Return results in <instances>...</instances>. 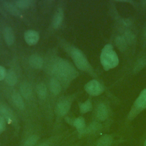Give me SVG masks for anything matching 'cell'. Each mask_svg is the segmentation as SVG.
Wrapping results in <instances>:
<instances>
[{
  "instance_id": "cell-8",
  "label": "cell",
  "mask_w": 146,
  "mask_h": 146,
  "mask_svg": "<svg viewBox=\"0 0 146 146\" xmlns=\"http://www.w3.org/2000/svg\"><path fill=\"white\" fill-rule=\"evenodd\" d=\"M24 39L29 45L32 46L38 42L39 35L37 31L33 30H28L24 34Z\"/></svg>"
},
{
  "instance_id": "cell-31",
  "label": "cell",
  "mask_w": 146,
  "mask_h": 146,
  "mask_svg": "<svg viewBox=\"0 0 146 146\" xmlns=\"http://www.w3.org/2000/svg\"><path fill=\"white\" fill-rule=\"evenodd\" d=\"M144 146H146V139H145V140H144V145H143Z\"/></svg>"
},
{
  "instance_id": "cell-19",
  "label": "cell",
  "mask_w": 146,
  "mask_h": 146,
  "mask_svg": "<svg viewBox=\"0 0 146 146\" xmlns=\"http://www.w3.org/2000/svg\"><path fill=\"white\" fill-rule=\"evenodd\" d=\"M50 88L54 95H58L61 90V86L59 82L56 78H52L50 81Z\"/></svg>"
},
{
  "instance_id": "cell-30",
  "label": "cell",
  "mask_w": 146,
  "mask_h": 146,
  "mask_svg": "<svg viewBox=\"0 0 146 146\" xmlns=\"http://www.w3.org/2000/svg\"><path fill=\"white\" fill-rule=\"evenodd\" d=\"M38 146H48V145L45 144V143H44V144H40V145H39Z\"/></svg>"
},
{
  "instance_id": "cell-16",
  "label": "cell",
  "mask_w": 146,
  "mask_h": 146,
  "mask_svg": "<svg viewBox=\"0 0 146 146\" xmlns=\"http://www.w3.org/2000/svg\"><path fill=\"white\" fill-rule=\"evenodd\" d=\"M63 19V11L62 9H59L55 14L53 20H52V25L53 27L55 29L58 28L62 23Z\"/></svg>"
},
{
  "instance_id": "cell-1",
  "label": "cell",
  "mask_w": 146,
  "mask_h": 146,
  "mask_svg": "<svg viewBox=\"0 0 146 146\" xmlns=\"http://www.w3.org/2000/svg\"><path fill=\"white\" fill-rule=\"evenodd\" d=\"M54 74L61 80L68 81L76 76V71L69 62L63 59L57 60L54 64Z\"/></svg>"
},
{
  "instance_id": "cell-18",
  "label": "cell",
  "mask_w": 146,
  "mask_h": 146,
  "mask_svg": "<svg viewBox=\"0 0 146 146\" xmlns=\"http://www.w3.org/2000/svg\"><path fill=\"white\" fill-rule=\"evenodd\" d=\"M5 79L6 83L10 86H14L17 82V75L12 70H9L7 72Z\"/></svg>"
},
{
  "instance_id": "cell-14",
  "label": "cell",
  "mask_w": 146,
  "mask_h": 146,
  "mask_svg": "<svg viewBox=\"0 0 146 146\" xmlns=\"http://www.w3.org/2000/svg\"><path fill=\"white\" fill-rule=\"evenodd\" d=\"M2 5L4 8L11 14L14 16H19L20 15V12L19 10L16 7V6L10 3V2L2 1Z\"/></svg>"
},
{
  "instance_id": "cell-23",
  "label": "cell",
  "mask_w": 146,
  "mask_h": 146,
  "mask_svg": "<svg viewBox=\"0 0 146 146\" xmlns=\"http://www.w3.org/2000/svg\"><path fill=\"white\" fill-rule=\"evenodd\" d=\"M116 45L120 51H124L127 47V42L124 36H117L115 39Z\"/></svg>"
},
{
  "instance_id": "cell-7",
  "label": "cell",
  "mask_w": 146,
  "mask_h": 146,
  "mask_svg": "<svg viewBox=\"0 0 146 146\" xmlns=\"http://www.w3.org/2000/svg\"><path fill=\"white\" fill-rule=\"evenodd\" d=\"M110 112L108 107L104 103L98 104L95 111V117L99 122L106 121L110 117Z\"/></svg>"
},
{
  "instance_id": "cell-13",
  "label": "cell",
  "mask_w": 146,
  "mask_h": 146,
  "mask_svg": "<svg viewBox=\"0 0 146 146\" xmlns=\"http://www.w3.org/2000/svg\"><path fill=\"white\" fill-rule=\"evenodd\" d=\"M0 115L7 120V121H11L14 119V113L11 109L5 105L0 106Z\"/></svg>"
},
{
  "instance_id": "cell-10",
  "label": "cell",
  "mask_w": 146,
  "mask_h": 146,
  "mask_svg": "<svg viewBox=\"0 0 146 146\" xmlns=\"http://www.w3.org/2000/svg\"><path fill=\"white\" fill-rule=\"evenodd\" d=\"M70 108V103L68 100H63L58 103L56 106V112L58 115L63 116L67 113Z\"/></svg>"
},
{
  "instance_id": "cell-15",
  "label": "cell",
  "mask_w": 146,
  "mask_h": 146,
  "mask_svg": "<svg viewBox=\"0 0 146 146\" xmlns=\"http://www.w3.org/2000/svg\"><path fill=\"white\" fill-rule=\"evenodd\" d=\"M73 124L75 127V128L78 129L80 134L83 135L86 128V123L84 118L83 117H79L76 118L73 121Z\"/></svg>"
},
{
  "instance_id": "cell-17",
  "label": "cell",
  "mask_w": 146,
  "mask_h": 146,
  "mask_svg": "<svg viewBox=\"0 0 146 146\" xmlns=\"http://www.w3.org/2000/svg\"><path fill=\"white\" fill-rule=\"evenodd\" d=\"M20 90L22 95L28 98L31 96L32 94V88L31 85L27 82H23L20 86Z\"/></svg>"
},
{
  "instance_id": "cell-11",
  "label": "cell",
  "mask_w": 146,
  "mask_h": 146,
  "mask_svg": "<svg viewBox=\"0 0 146 146\" xmlns=\"http://www.w3.org/2000/svg\"><path fill=\"white\" fill-rule=\"evenodd\" d=\"M3 37L6 43L9 45H12L14 42V34L13 29L10 27H6L3 30Z\"/></svg>"
},
{
  "instance_id": "cell-2",
  "label": "cell",
  "mask_w": 146,
  "mask_h": 146,
  "mask_svg": "<svg viewBox=\"0 0 146 146\" xmlns=\"http://www.w3.org/2000/svg\"><path fill=\"white\" fill-rule=\"evenodd\" d=\"M100 62L105 70L116 67L119 64V58L113 47L110 44L105 45L100 54Z\"/></svg>"
},
{
  "instance_id": "cell-28",
  "label": "cell",
  "mask_w": 146,
  "mask_h": 146,
  "mask_svg": "<svg viewBox=\"0 0 146 146\" xmlns=\"http://www.w3.org/2000/svg\"><path fill=\"white\" fill-rule=\"evenodd\" d=\"M6 122L5 119L0 115V133H2L5 129Z\"/></svg>"
},
{
  "instance_id": "cell-21",
  "label": "cell",
  "mask_w": 146,
  "mask_h": 146,
  "mask_svg": "<svg viewBox=\"0 0 146 146\" xmlns=\"http://www.w3.org/2000/svg\"><path fill=\"white\" fill-rule=\"evenodd\" d=\"M36 92L38 96L42 99H44L46 98L47 91V87L44 83H39L36 87Z\"/></svg>"
},
{
  "instance_id": "cell-5",
  "label": "cell",
  "mask_w": 146,
  "mask_h": 146,
  "mask_svg": "<svg viewBox=\"0 0 146 146\" xmlns=\"http://www.w3.org/2000/svg\"><path fill=\"white\" fill-rule=\"evenodd\" d=\"M86 91L91 96H98L103 91V87L96 80L89 81L84 86Z\"/></svg>"
},
{
  "instance_id": "cell-20",
  "label": "cell",
  "mask_w": 146,
  "mask_h": 146,
  "mask_svg": "<svg viewBox=\"0 0 146 146\" xmlns=\"http://www.w3.org/2000/svg\"><path fill=\"white\" fill-rule=\"evenodd\" d=\"M12 100L14 104L20 110H23L25 107L24 102L19 93L15 92L12 95Z\"/></svg>"
},
{
  "instance_id": "cell-12",
  "label": "cell",
  "mask_w": 146,
  "mask_h": 146,
  "mask_svg": "<svg viewBox=\"0 0 146 146\" xmlns=\"http://www.w3.org/2000/svg\"><path fill=\"white\" fill-rule=\"evenodd\" d=\"M29 62L30 65L35 69H39L42 68L43 64L42 58L39 55L34 54L30 56Z\"/></svg>"
},
{
  "instance_id": "cell-26",
  "label": "cell",
  "mask_w": 146,
  "mask_h": 146,
  "mask_svg": "<svg viewBox=\"0 0 146 146\" xmlns=\"http://www.w3.org/2000/svg\"><path fill=\"white\" fill-rule=\"evenodd\" d=\"M124 38L125 39L127 43H132L134 41V39H135V36L133 35V34L129 31H127L125 33Z\"/></svg>"
},
{
  "instance_id": "cell-32",
  "label": "cell",
  "mask_w": 146,
  "mask_h": 146,
  "mask_svg": "<svg viewBox=\"0 0 146 146\" xmlns=\"http://www.w3.org/2000/svg\"><path fill=\"white\" fill-rule=\"evenodd\" d=\"M145 37H146V31H145Z\"/></svg>"
},
{
  "instance_id": "cell-27",
  "label": "cell",
  "mask_w": 146,
  "mask_h": 146,
  "mask_svg": "<svg viewBox=\"0 0 146 146\" xmlns=\"http://www.w3.org/2000/svg\"><path fill=\"white\" fill-rule=\"evenodd\" d=\"M6 73L7 72L5 68L0 65V81L5 79Z\"/></svg>"
},
{
  "instance_id": "cell-6",
  "label": "cell",
  "mask_w": 146,
  "mask_h": 146,
  "mask_svg": "<svg viewBox=\"0 0 146 146\" xmlns=\"http://www.w3.org/2000/svg\"><path fill=\"white\" fill-rule=\"evenodd\" d=\"M118 141L115 139V135L106 133L102 135L95 141L92 146H112Z\"/></svg>"
},
{
  "instance_id": "cell-22",
  "label": "cell",
  "mask_w": 146,
  "mask_h": 146,
  "mask_svg": "<svg viewBox=\"0 0 146 146\" xmlns=\"http://www.w3.org/2000/svg\"><path fill=\"white\" fill-rule=\"evenodd\" d=\"M33 3L34 1L32 0H18L15 1V6L22 9L29 8L32 6Z\"/></svg>"
},
{
  "instance_id": "cell-33",
  "label": "cell",
  "mask_w": 146,
  "mask_h": 146,
  "mask_svg": "<svg viewBox=\"0 0 146 146\" xmlns=\"http://www.w3.org/2000/svg\"><path fill=\"white\" fill-rule=\"evenodd\" d=\"M112 146H115V145H112Z\"/></svg>"
},
{
  "instance_id": "cell-29",
  "label": "cell",
  "mask_w": 146,
  "mask_h": 146,
  "mask_svg": "<svg viewBox=\"0 0 146 146\" xmlns=\"http://www.w3.org/2000/svg\"><path fill=\"white\" fill-rule=\"evenodd\" d=\"M145 64V59H141L140 61L137 64L136 67H135V69L137 70H138L139 69H141L143 67L144 64Z\"/></svg>"
},
{
  "instance_id": "cell-4",
  "label": "cell",
  "mask_w": 146,
  "mask_h": 146,
  "mask_svg": "<svg viewBox=\"0 0 146 146\" xmlns=\"http://www.w3.org/2000/svg\"><path fill=\"white\" fill-rule=\"evenodd\" d=\"M71 56L78 68L82 71H88L90 69V66L86 57L79 49L72 48L71 50Z\"/></svg>"
},
{
  "instance_id": "cell-3",
  "label": "cell",
  "mask_w": 146,
  "mask_h": 146,
  "mask_svg": "<svg viewBox=\"0 0 146 146\" xmlns=\"http://www.w3.org/2000/svg\"><path fill=\"white\" fill-rule=\"evenodd\" d=\"M146 109V89L143 90L136 99L133 106L129 111L127 119L133 120L141 111Z\"/></svg>"
},
{
  "instance_id": "cell-24",
  "label": "cell",
  "mask_w": 146,
  "mask_h": 146,
  "mask_svg": "<svg viewBox=\"0 0 146 146\" xmlns=\"http://www.w3.org/2000/svg\"><path fill=\"white\" fill-rule=\"evenodd\" d=\"M92 103L89 100L79 104V110L82 113H85L90 111L92 110Z\"/></svg>"
},
{
  "instance_id": "cell-9",
  "label": "cell",
  "mask_w": 146,
  "mask_h": 146,
  "mask_svg": "<svg viewBox=\"0 0 146 146\" xmlns=\"http://www.w3.org/2000/svg\"><path fill=\"white\" fill-rule=\"evenodd\" d=\"M103 129L102 124L99 121H94L86 128L83 135H94L100 132Z\"/></svg>"
},
{
  "instance_id": "cell-25",
  "label": "cell",
  "mask_w": 146,
  "mask_h": 146,
  "mask_svg": "<svg viewBox=\"0 0 146 146\" xmlns=\"http://www.w3.org/2000/svg\"><path fill=\"white\" fill-rule=\"evenodd\" d=\"M38 137L36 135H32L25 141L24 146H34L37 142Z\"/></svg>"
}]
</instances>
